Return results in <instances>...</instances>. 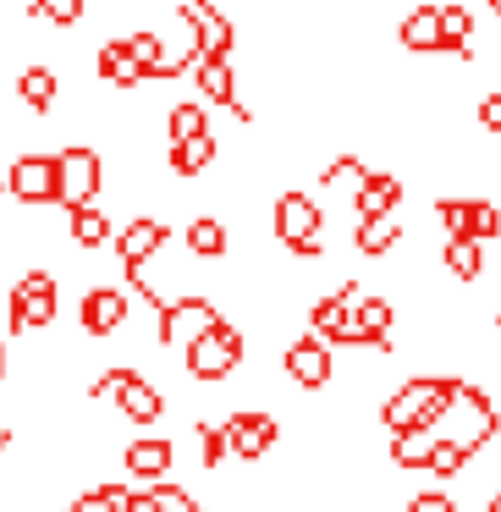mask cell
Masks as SVG:
<instances>
[{
	"instance_id": "obj_27",
	"label": "cell",
	"mask_w": 501,
	"mask_h": 512,
	"mask_svg": "<svg viewBox=\"0 0 501 512\" xmlns=\"http://www.w3.org/2000/svg\"><path fill=\"white\" fill-rule=\"evenodd\" d=\"M83 12H89V0H28V17H39L50 28H78Z\"/></svg>"
},
{
	"instance_id": "obj_32",
	"label": "cell",
	"mask_w": 501,
	"mask_h": 512,
	"mask_svg": "<svg viewBox=\"0 0 501 512\" xmlns=\"http://www.w3.org/2000/svg\"><path fill=\"white\" fill-rule=\"evenodd\" d=\"M479 127H485L490 138H501V94H485V100H479Z\"/></svg>"
},
{
	"instance_id": "obj_12",
	"label": "cell",
	"mask_w": 501,
	"mask_h": 512,
	"mask_svg": "<svg viewBox=\"0 0 501 512\" xmlns=\"http://www.w3.org/2000/svg\"><path fill=\"white\" fill-rule=\"evenodd\" d=\"M166 221H155V215H138V221H127L122 232H116V265L122 270H144L149 259H160V248H166Z\"/></svg>"
},
{
	"instance_id": "obj_20",
	"label": "cell",
	"mask_w": 501,
	"mask_h": 512,
	"mask_svg": "<svg viewBox=\"0 0 501 512\" xmlns=\"http://www.w3.org/2000/svg\"><path fill=\"white\" fill-rule=\"evenodd\" d=\"M441 265L452 270L457 281H479L485 276V243H474V237H452V243L441 248Z\"/></svg>"
},
{
	"instance_id": "obj_34",
	"label": "cell",
	"mask_w": 501,
	"mask_h": 512,
	"mask_svg": "<svg viewBox=\"0 0 501 512\" xmlns=\"http://www.w3.org/2000/svg\"><path fill=\"white\" fill-rule=\"evenodd\" d=\"M6 446H12V430H6V424H0V452H6Z\"/></svg>"
},
{
	"instance_id": "obj_37",
	"label": "cell",
	"mask_w": 501,
	"mask_h": 512,
	"mask_svg": "<svg viewBox=\"0 0 501 512\" xmlns=\"http://www.w3.org/2000/svg\"><path fill=\"white\" fill-rule=\"evenodd\" d=\"M490 6H496V17H501V0H490Z\"/></svg>"
},
{
	"instance_id": "obj_11",
	"label": "cell",
	"mask_w": 501,
	"mask_h": 512,
	"mask_svg": "<svg viewBox=\"0 0 501 512\" xmlns=\"http://www.w3.org/2000/svg\"><path fill=\"white\" fill-rule=\"evenodd\" d=\"M78 325L94 336V342H105V336H116L127 325V292L116 287V281H100V287L83 292L78 303Z\"/></svg>"
},
{
	"instance_id": "obj_9",
	"label": "cell",
	"mask_w": 501,
	"mask_h": 512,
	"mask_svg": "<svg viewBox=\"0 0 501 512\" xmlns=\"http://www.w3.org/2000/svg\"><path fill=\"white\" fill-rule=\"evenodd\" d=\"M276 435H281V424H276V413H265V408H237L232 419H226V446H232L237 463H259V457L276 446Z\"/></svg>"
},
{
	"instance_id": "obj_4",
	"label": "cell",
	"mask_w": 501,
	"mask_h": 512,
	"mask_svg": "<svg viewBox=\"0 0 501 512\" xmlns=\"http://www.w3.org/2000/svg\"><path fill=\"white\" fill-rule=\"evenodd\" d=\"M281 369H287V380L298 391H325L336 380V353H331V342H325V336L303 331V336H292V342H287Z\"/></svg>"
},
{
	"instance_id": "obj_31",
	"label": "cell",
	"mask_w": 501,
	"mask_h": 512,
	"mask_svg": "<svg viewBox=\"0 0 501 512\" xmlns=\"http://www.w3.org/2000/svg\"><path fill=\"white\" fill-rule=\"evenodd\" d=\"M408 512H457V501L446 496V490H419V496L408 501Z\"/></svg>"
},
{
	"instance_id": "obj_1",
	"label": "cell",
	"mask_w": 501,
	"mask_h": 512,
	"mask_svg": "<svg viewBox=\"0 0 501 512\" xmlns=\"http://www.w3.org/2000/svg\"><path fill=\"white\" fill-rule=\"evenodd\" d=\"M188 380H199V386H221V380H232L237 375V364L248 358V342H243V331L237 325H210L204 336H193L188 347Z\"/></svg>"
},
{
	"instance_id": "obj_14",
	"label": "cell",
	"mask_w": 501,
	"mask_h": 512,
	"mask_svg": "<svg viewBox=\"0 0 501 512\" xmlns=\"http://www.w3.org/2000/svg\"><path fill=\"white\" fill-rule=\"evenodd\" d=\"M397 204H402V177H391V171H364V182H358V193H353L358 221L397 215Z\"/></svg>"
},
{
	"instance_id": "obj_21",
	"label": "cell",
	"mask_w": 501,
	"mask_h": 512,
	"mask_svg": "<svg viewBox=\"0 0 501 512\" xmlns=\"http://www.w3.org/2000/svg\"><path fill=\"white\" fill-rule=\"evenodd\" d=\"M166 138L171 144H188V138H210V116H204V100H182L166 111Z\"/></svg>"
},
{
	"instance_id": "obj_17",
	"label": "cell",
	"mask_w": 501,
	"mask_h": 512,
	"mask_svg": "<svg viewBox=\"0 0 501 512\" xmlns=\"http://www.w3.org/2000/svg\"><path fill=\"white\" fill-rule=\"evenodd\" d=\"M402 50H413V56H441V50H446V39H441V12H435V6L408 12V23H402Z\"/></svg>"
},
{
	"instance_id": "obj_33",
	"label": "cell",
	"mask_w": 501,
	"mask_h": 512,
	"mask_svg": "<svg viewBox=\"0 0 501 512\" xmlns=\"http://www.w3.org/2000/svg\"><path fill=\"white\" fill-rule=\"evenodd\" d=\"M127 512H160V496L155 490H133V507Z\"/></svg>"
},
{
	"instance_id": "obj_3",
	"label": "cell",
	"mask_w": 501,
	"mask_h": 512,
	"mask_svg": "<svg viewBox=\"0 0 501 512\" xmlns=\"http://www.w3.org/2000/svg\"><path fill=\"white\" fill-rule=\"evenodd\" d=\"M61 298H56V276L50 270H28L17 276V287L6 292V314H12V336H28V331H45L56 320Z\"/></svg>"
},
{
	"instance_id": "obj_8",
	"label": "cell",
	"mask_w": 501,
	"mask_h": 512,
	"mask_svg": "<svg viewBox=\"0 0 501 512\" xmlns=\"http://www.w3.org/2000/svg\"><path fill=\"white\" fill-rule=\"evenodd\" d=\"M122 468H127L133 485L155 490V485H166L171 468H177V446H171L166 435H138V441L122 446Z\"/></svg>"
},
{
	"instance_id": "obj_23",
	"label": "cell",
	"mask_w": 501,
	"mask_h": 512,
	"mask_svg": "<svg viewBox=\"0 0 501 512\" xmlns=\"http://www.w3.org/2000/svg\"><path fill=\"white\" fill-rule=\"evenodd\" d=\"M215 133L210 138H188V144H171V171L177 177H204V171L215 166Z\"/></svg>"
},
{
	"instance_id": "obj_18",
	"label": "cell",
	"mask_w": 501,
	"mask_h": 512,
	"mask_svg": "<svg viewBox=\"0 0 501 512\" xmlns=\"http://www.w3.org/2000/svg\"><path fill=\"white\" fill-rule=\"evenodd\" d=\"M100 78L111 83V89H138V83H149V72L133 61V50H127L122 39H105L100 45Z\"/></svg>"
},
{
	"instance_id": "obj_6",
	"label": "cell",
	"mask_w": 501,
	"mask_h": 512,
	"mask_svg": "<svg viewBox=\"0 0 501 512\" xmlns=\"http://www.w3.org/2000/svg\"><path fill=\"white\" fill-rule=\"evenodd\" d=\"M320 204L309 199V193H281L276 204H270V232H276V243L281 248H309V243H320Z\"/></svg>"
},
{
	"instance_id": "obj_35",
	"label": "cell",
	"mask_w": 501,
	"mask_h": 512,
	"mask_svg": "<svg viewBox=\"0 0 501 512\" xmlns=\"http://www.w3.org/2000/svg\"><path fill=\"white\" fill-rule=\"evenodd\" d=\"M485 512H501V496H490V507Z\"/></svg>"
},
{
	"instance_id": "obj_2",
	"label": "cell",
	"mask_w": 501,
	"mask_h": 512,
	"mask_svg": "<svg viewBox=\"0 0 501 512\" xmlns=\"http://www.w3.org/2000/svg\"><path fill=\"white\" fill-rule=\"evenodd\" d=\"M100 188H105V160H100V149H89V144H67L56 155V204L61 210H83V204H94L100 199Z\"/></svg>"
},
{
	"instance_id": "obj_28",
	"label": "cell",
	"mask_w": 501,
	"mask_h": 512,
	"mask_svg": "<svg viewBox=\"0 0 501 512\" xmlns=\"http://www.w3.org/2000/svg\"><path fill=\"white\" fill-rule=\"evenodd\" d=\"M468 237L474 243H496L501 237V204L496 199H468Z\"/></svg>"
},
{
	"instance_id": "obj_24",
	"label": "cell",
	"mask_w": 501,
	"mask_h": 512,
	"mask_svg": "<svg viewBox=\"0 0 501 512\" xmlns=\"http://www.w3.org/2000/svg\"><path fill=\"white\" fill-rule=\"evenodd\" d=\"M468 463H474V452H468L463 441H452V435H435V446H430V474L435 479H457V474H468Z\"/></svg>"
},
{
	"instance_id": "obj_13",
	"label": "cell",
	"mask_w": 501,
	"mask_h": 512,
	"mask_svg": "<svg viewBox=\"0 0 501 512\" xmlns=\"http://www.w3.org/2000/svg\"><path fill=\"white\" fill-rule=\"evenodd\" d=\"M17 105H23L28 116H39L45 122L50 111H56V100H61V78H56V67H39V61H28L23 72H17Z\"/></svg>"
},
{
	"instance_id": "obj_29",
	"label": "cell",
	"mask_w": 501,
	"mask_h": 512,
	"mask_svg": "<svg viewBox=\"0 0 501 512\" xmlns=\"http://www.w3.org/2000/svg\"><path fill=\"white\" fill-rule=\"evenodd\" d=\"M193 435H199V468H221L226 463V424H215V419H199L193 424Z\"/></svg>"
},
{
	"instance_id": "obj_16",
	"label": "cell",
	"mask_w": 501,
	"mask_h": 512,
	"mask_svg": "<svg viewBox=\"0 0 501 512\" xmlns=\"http://www.w3.org/2000/svg\"><path fill=\"white\" fill-rule=\"evenodd\" d=\"M111 237H116V226H111V215H105L100 204H83V210L67 215V243L78 248V254H100Z\"/></svg>"
},
{
	"instance_id": "obj_36",
	"label": "cell",
	"mask_w": 501,
	"mask_h": 512,
	"mask_svg": "<svg viewBox=\"0 0 501 512\" xmlns=\"http://www.w3.org/2000/svg\"><path fill=\"white\" fill-rule=\"evenodd\" d=\"M0 364H6V342H0Z\"/></svg>"
},
{
	"instance_id": "obj_26",
	"label": "cell",
	"mask_w": 501,
	"mask_h": 512,
	"mask_svg": "<svg viewBox=\"0 0 501 512\" xmlns=\"http://www.w3.org/2000/svg\"><path fill=\"white\" fill-rule=\"evenodd\" d=\"M127 507H133V490L127 485H94L83 496H72L67 512H127Z\"/></svg>"
},
{
	"instance_id": "obj_7",
	"label": "cell",
	"mask_w": 501,
	"mask_h": 512,
	"mask_svg": "<svg viewBox=\"0 0 501 512\" xmlns=\"http://www.w3.org/2000/svg\"><path fill=\"white\" fill-rule=\"evenodd\" d=\"M6 193H12V204H28V210L56 204V155L23 149V155L12 160V171H6Z\"/></svg>"
},
{
	"instance_id": "obj_22",
	"label": "cell",
	"mask_w": 501,
	"mask_h": 512,
	"mask_svg": "<svg viewBox=\"0 0 501 512\" xmlns=\"http://www.w3.org/2000/svg\"><path fill=\"white\" fill-rule=\"evenodd\" d=\"M188 254L193 259H226V221H215V215H193L188 221Z\"/></svg>"
},
{
	"instance_id": "obj_30",
	"label": "cell",
	"mask_w": 501,
	"mask_h": 512,
	"mask_svg": "<svg viewBox=\"0 0 501 512\" xmlns=\"http://www.w3.org/2000/svg\"><path fill=\"white\" fill-rule=\"evenodd\" d=\"M155 496H160V512H204L199 501H193L182 485H171V479H166V485H155Z\"/></svg>"
},
{
	"instance_id": "obj_25",
	"label": "cell",
	"mask_w": 501,
	"mask_h": 512,
	"mask_svg": "<svg viewBox=\"0 0 501 512\" xmlns=\"http://www.w3.org/2000/svg\"><path fill=\"white\" fill-rule=\"evenodd\" d=\"M430 446H435V430L391 435V468H424V463H430Z\"/></svg>"
},
{
	"instance_id": "obj_15",
	"label": "cell",
	"mask_w": 501,
	"mask_h": 512,
	"mask_svg": "<svg viewBox=\"0 0 501 512\" xmlns=\"http://www.w3.org/2000/svg\"><path fill=\"white\" fill-rule=\"evenodd\" d=\"M188 78L199 83V100H204V105H237V67H232V61L193 56Z\"/></svg>"
},
{
	"instance_id": "obj_10",
	"label": "cell",
	"mask_w": 501,
	"mask_h": 512,
	"mask_svg": "<svg viewBox=\"0 0 501 512\" xmlns=\"http://www.w3.org/2000/svg\"><path fill=\"white\" fill-rule=\"evenodd\" d=\"M182 23L193 28V45H199V56L232 61L237 28H232V17H226L221 6H210V0H188V6H182Z\"/></svg>"
},
{
	"instance_id": "obj_5",
	"label": "cell",
	"mask_w": 501,
	"mask_h": 512,
	"mask_svg": "<svg viewBox=\"0 0 501 512\" xmlns=\"http://www.w3.org/2000/svg\"><path fill=\"white\" fill-rule=\"evenodd\" d=\"M210 325H221V309H215L204 292H177V298L160 309V347H188L193 336H204Z\"/></svg>"
},
{
	"instance_id": "obj_19",
	"label": "cell",
	"mask_w": 501,
	"mask_h": 512,
	"mask_svg": "<svg viewBox=\"0 0 501 512\" xmlns=\"http://www.w3.org/2000/svg\"><path fill=\"white\" fill-rule=\"evenodd\" d=\"M353 243H358V254H364V259H386L391 248L402 243V221H397V215H375V221H358Z\"/></svg>"
}]
</instances>
